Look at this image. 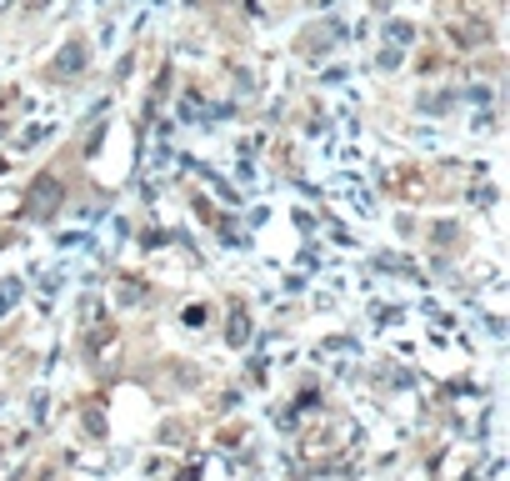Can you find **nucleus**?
I'll return each instance as SVG.
<instances>
[{"instance_id":"1","label":"nucleus","mask_w":510,"mask_h":481,"mask_svg":"<svg viewBox=\"0 0 510 481\" xmlns=\"http://www.w3.org/2000/svg\"><path fill=\"white\" fill-rule=\"evenodd\" d=\"M16 301H20V281H6V286H0V316H6Z\"/></svg>"}]
</instances>
